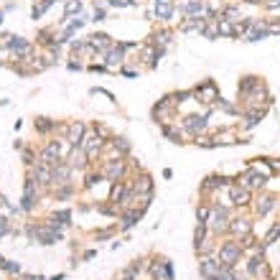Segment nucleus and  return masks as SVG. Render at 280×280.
Wrapping results in <instances>:
<instances>
[{
	"mask_svg": "<svg viewBox=\"0 0 280 280\" xmlns=\"http://www.w3.org/2000/svg\"><path fill=\"white\" fill-rule=\"evenodd\" d=\"M28 237L33 242H38V244H56V242H61L64 240V234L61 229H54L49 227V224H38V227H28Z\"/></svg>",
	"mask_w": 280,
	"mask_h": 280,
	"instance_id": "obj_1",
	"label": "nucleus"
},
{
	"mask_svg": "<svg viewBox=\"0 0 280 280\" xmlns=\"http://www.w3.org/2000/svg\"><path fill=\"white\" fill-rule=\"evenodd\" d=\"M242 247H240V242L237 240H227V242H222L219 244V250H217V260L224 265V267H234L240 262V257H242Z\"/></svg>",
	"mask_w": 280,
	"mask_h": 280,
	"instance_id": "obj_2",
	"label": "nucleus"
},
{
	"mask_svg": "<svg viewBox=\"0 0 280 280\" xmlns=\"http://www.w3.org/2000/svg\"><path fill=\"white\" fill-rule=\"evenodd\" d=\"M229 209L227 206H211V217L206 222V227L214 232V234H224L229 232Z\"/></svg>",
	"mask_w": 280,
	"mask_h": 280,
	"instance_id": "obj_3",
	"label": "nucleus"
},
{
	"mask_svg": "<svg viewBox=\"0 0 280 280\" xmlns=\"http://www.w3.org/2000/svg\"><path fill=\"white\" fill-rule=\"evenodd\" d=\"M199 273L204 280H214L219 273H222V262L217 257H201L199 260Z\"/></svg>",
	"mask_w": 280,
	"mask_h": 280,
	"instance_id": "obj_4",
	"label": "nucleus"
},
{
	"mask_svg": "<svg viewBox=\"0 0 280 280\" xmlns=\"http://www.w3.org/2000/svg\"><path fill=\"white\" fill-rule=\"evenodd\" d=\"M181 128L188 132V135L199 138V132L206 128V115H188V117L181 120Z\"/></svg>",
	"mask_w": 280,
	"mask_h": 280,
	"instance_id": "obj_5",
	"label": "nucleus"
},
{
	"mask_svg": "<svg viewBox=\"0 0 280 280\" xmlns=\"http://www.w3.org/2000/svg\"><path fill=\"white\" fill-rule=\"evenodd\" d=\"M194 97H199L201 102H206V105H211V102L217 105V99H219L217 87H214V82H211V79H206L204 84H199V87L194 89Z\"/></svg>",
	"mask_w": 280,
	"mask_h": 280,
	"instance_id": "obj_6",
	"label": "nucleus"
},
{
	"mask_svg": "<svg viewBox=\"0 0 280 280\" xmlns=\"http://www.w3.org/2000/svg\"><path fill=\"white\" fill-rule=\"evenodd\" d=\"M69 176H72V166L61 161V163H56L54 166V171H51V186H66L69 184Z\"/></svg>",
	"mask_w": 280,
	"mask_h": 280,
	"instance_id": "obj_7",
	"label": "nucleus"
},
{
	"mask_svg": "<svg viewBox=\"0 0 280 280\" xmlns=\"http://www.w3.org/2000/svg\"><path fill=\"white\" fill-rule=\"evenodd\" d=\"M122 173H125V163L122 161H107V166H105V171H102V176L107 178V181H112V184H117L120 178H122Z\"/></svg>",
	"mask_w": 280,
	"mask_h": 280,
	"instance_id": "obj_8",
	"label": "nucleus"
},
{
	"mask_svg": "<svg viewBox=\"0 0 280 280\" xmlns=\"http://www.w3.org/2000/svg\"><path fill=\"white\" fill-rule=\"evenodd\" d=\"M84 125L82 122H72L69 128H66V140H69L72 148H82V140H84Z\"/></svg>",
	"mask_w": 280,
	"mask_h": 280,
	"instance_id": "obj_9",
	"label": "nucleus"
},
{
	"mask_svg": "<svg viewBox=\"0 0 280 280\" xmlns=\"http://www.w3.org/2000/svg\"><path fill=\"white\" fill-rule=\"evenodd\" d=\"M262 84V79L260 76H255V74H247V76H242L240 79V84H237V89H240V97H250L257 87Z\"/></svg>",
	"mask_w": 280,
	"mask_h": 280,
	"instance_id": "obj_10",
	"label": "nucleus"
},
{
	"mask_svg": "<svg viewBox=\"0 0 280 280\" xmlns=\"http://www.w3.org/2000/svg\"><path fill=\"white\" fill-rule=\"evenodd\" d=\"M229 199H232L234 206H244V204H250V191L242 188L240 184H232L229 186Z\"/></svg>",
	"mask_w": 280,
	"mask_h": 280,
	"instance_id": "obj_11",
	"label": "nucleus"
},
{
	"mask_svg": "<svg viewBox=\"0 0 280 280\" xmlns=\"http://www.w3.org/2000/svg\"><path fill=\"white\" fill-rule=\"evenodd\" d=\"M153 275L158 280H173V262L171 260H161V262H153Z\"/></svg>",
	"mask_w": 280,
	"mask_h": 280,
	"instance_id": "obj_12",
	"label": "nucleus"
},
{
	"mask_svg": "<svg viewBox=\"0 0 280 280\" xmlns=\"http://www.w3.org/2000/svg\"><path fill=\"white\" fill-rule=\"evenodd\" d=\"M102 148V135L99 132H92V135H84V140H82V150L92 158V155Z\"/></svg>",
	"mask_w": 280,
	"mask_h": 280,
	"instance_id": "obj_13",
	"label": "nucleus"
},
{
	"mask_svg": "<svg viewBox=\"0 0 280 280\" xmlns=\"http://www.w3.org/2000/svg\"><path fill=\"white\" fill-rule=\"evenodd\" d=\"M87 43H89V46H92L94 51H99V54H105V51L112 46V41H110V36H107V33H92Z\"/></svg>",
	"mask_w": 280,
	"mask_h": 280,
	"instance_id": "obj_14",
	"label": "nucleus"
},
{
	"mask_svg": "<svg viewBox=\"0 0 280 280\" xmlns=\"http://www.w3.org/2000/svg\"><path fill=\"white\" fill-rule=\"evenodd\" d=\"M122 59H125V51H122L120 46H110L105 51V61H107L110 69H117V66L122 64Z\"/></svg>",
	"mask_w": 280,
	"mask_h": 280,
	"instance_id": "obj_15",
	"label": "nucleus"
},
{
	"mask_svg": "<svg viewBox=\"0 0 280 280\" xmlns=\"http://www.w3.org/2000/svg\"><path fill=\"white\" fill-rule=\"evenodd\" d=\"M132 191H135V196H153V178L140 176L135 181V186H132Z\"/></svg>",
	"mask_w": 280,
	"mask_h": 280,
	"instance_id": "obj_16",
	"label": "nucleus"
},
{
	"mask_svg": "<svg viewBox=\"0 0 280 280\" xmlns=\"http://www.w3.org/2000/svg\"><path fill=\"white\" fill-rule=\"evenodd\" d=\"M229 232L232 234H240V237H244V234H250L252 232V222L247 217H242V219H232L229 222Z\"/></svg>",
	"mask_w": 280,
	"mask_h": 280,
	"instance_id": "obj_17",
	"label": "nucleus"
},
{
	"mask_svg": "<svg viewBox=\"0 0 280 280\" xmlns=\"http://www.w3.org/2000/svg\"><path fill=\"white\" fill-rule=\"evenodd\" d=\"M273 206H275V196L265 194V196H260V199H257L255 211H257V217H265V214H270V211H273Z\"/></svg>",
	"mask_w": 280,
	"mask_h": 280,
	"instance_id": "obj_18",
	"label": "nucleus"
},
{
	"mask_svg": "<svg viewBox=\"0 0 280 280\" xmlns=\"http://www.w3.org/2000/svg\"><path fill=\"white\" fill-rule=\"evenodd\" d=\"M5 49L16 51V54H28L31 43H28L26 38H20V36H8V41H5Z\"/></svg>",
	"mask_w": 280,
	"mask_h": 280,
	"instance_id": "obj_19",
	"label": "nucleus"
},
{
	"mask_svg": "<svg viewBox=\"0 0 280 280\" xmlns=\"http://www.w3.org/2000/svg\"><path fill=\"white\" fill-rule=\"evenodd\" d=\"M247 273H250L255 280H260V278L267 273V267H265V260H262V257H257V255L252 257V260L247 262Z\"/></svg>",
	"mask_w": 280,
	"mask_h": 280,
	"instance_id": "obj_20",
	"label": "nucleus"
},
{
	"mask_svg": "<svg viewBox=\"0 0 280 280\" xmlns=\"http://www.w3.org/2000/svg\"><path fill=\"white\" fill-rule=\"evenodd\" d=\"M128 191L130 188L125 186V184H112V191H110V201L112 204H122V201H125V196H128Z\"/></svg>",
	"mask_w": 280,
	"mask_h": 280,
	"instance_id": "obj_21",
	"label": "nucleus"
},
{
	"mask_svg": "<svg viewBox=\"0 0 280 280\" xmlns=\"http://www.w3.org/2000/svg\"><path fill=\"white\" fill-rule=\"evenodd\" d=\"M140 217H143V211H140V209H132V211H128V214H122V219H120V229H130V227H135V224L140 222Z\"/></svg>",
	"mask_w": 280,
	"mask_h": 280,
	"instance_id": "obj_22",
	"label": "nucleus"
},
{
	"mask_svg": "<svg viewBox=\"0 0 280 280\" xmlns=\"http://www.w3.org/2000/svg\"><path fill=\"white\" fill-rule=\"evenodd\" d=\"M176 13V5L173 3H158L155 5V16H158L161 20H171Z\"/></svg>",
	"mask_w": 280,
	"mask_h": 280,
	"instance_id": "obj_23",
	"label": "nucleus"
},
{
	"mask_svg": "<svg viewBox=\"0 0 280 280\" xmlns=\"http://www.w3.org/2000/svg\"><path fill=\"white\" fill-rule=\"evenodd\" d=\"M217 28H219V36H240L237 26H232L229 20H224V18H217Z\"/></svg>",
	"mask_w": 280,
	"mask_h": 280,
	"instance_id": "obj_24",
	"label": "nucleus"
},
{
	"mask_svg": "<svg viewBox=\"0 0 280 280\" xmlns=\"http://www.w3.org/2000/svg\"><path fill=\"white\" fill-rule=\"evenodd\" d=\"M206 232H209L206 224H196V229H194V247H196V250L206 242Z\"/></svg>",
	"mask_w": 280,
	"mask_h": 280,
	"instance_id": "obj_25",
	"label": "nucleus"
},
{
	"mask_svg": "<svg viewBox=\"0 0 280 280\" xmlns=\"http://www.w3.org/2000/svg\"><path fill=\"white\" fill-rule=\"evenodd\" d=\"M74 13H82V0H66V5H64V18H72Z\"/></svg>",
	"mask_w": 280,
	"mask_h": 280,
	"instance_id": "obj_26",
	"label": "nucleus"
},
{
	"mask_svg": "<svg viewBox=\"0 0 280 280\" xmlns=\"http://www.w3.org/2000/svg\"><path fill=\"white\" fill-rule=\"evenodd\" d=\"M54 3H56V0H41V3H38L36 8H33L31 18H33V20H38V18H41V16H43V13H46V10H49V8L54 5Z\"/></svg>",
	"mask_w": 280,
	"mask_h": 280,
	"instance_id": "obj_27",
	"label": "nucleus"
},
{
	"mask_svg": "<svg viewBox=\"0 0 280 280\" xmlns=\"http://www.w3.org/2000/svg\"><path fill=\"white\" fill-rule=\"evenodd\" d=\"M278 237H280V222H278V224H273V227H270V232L265 234L262 244H265V247H270V244H273V242H275Z\"/></svg>",
	"mask_w": 280,
	"mask_h": 280,
	"instance_id": "obj_28",
	"label": "nucleus"
},
{
	"mask_svg": "<svg viewBox=\"0 0 280 280\" xmlns=\"http://www.w3.org/2000/svg\"><path fill=\"white\" fill-rule=\"evenodd\" d=\"M260 120H262V110H260V107H255L252 112H247V122H244V125H247V128H255Z\"/></svg>",
	"mask_w": 280,
	"mask_h": 280,
	"instance_id": "obj_29",
	"label": "nucleus"
},
{
	"mask_svg": "<svg viewBox=\"0 0 280 280\" xmlns=\"http://www.w3.org/2000/svg\"><path fill=\"white\" fill-rule=\"evenodd\" d=\"M209 217H211V206L201 204V206L196 209V219H199V224H206V222H209Z\"/></svg>",
	"mask_w": 280,
	"mask_h": 280,
	"instance_id": "obj_30",
	"label": "nucleus"
},
{
	"mask_svg": "<svg viewBox=\"0 0 280 280\" xmlns=\"http://www.w3.org/2000/svg\"><path fill=\"white\" fill-rule=\"evenodd\" d=\"M36 128H38V132H49V130L54 128V122H51L49 117H38V120H36Z\"/></svg>",
	"mask_w": 280,
	"mask_h": 280,
	"instance_id": "obj_31",
	"label": "nucleus"
},
{
	"mask_svg": "<svg viewBox=\"0 0 280 280\" xmlns=\"http://www.w3.org/2000/svg\"><path fill=\"white\" fill-rule=\"evenodd\" d=\"M112 145H115V148H117L120 153H128V150H130V143H128V138H115V140H112Z\"/></svg>",
	"mask_w": 280,
	"mask_h": 280,
	"instance_id": "obj_32",
	"label": "nucleus"
},
{
	"mask_svg": "<svg viewBox=\"0 0 280 280\" xmlns=\"http://www.w3.org/2000/svg\"><path fill=\"white\" fill-rule=\"evenodd\" d=\"M3 270H5V273H10V275H20V265H18V262H13V260H5Z\"/></svg>",
	"mask_w": 280,
	"mask_h": 280,
	"instance_id": "obj_33",
	"label": "nucleus"
},
{
	"mask_svg": "<svg viewBox=\"0 0 280 280\" xmlns=\"http://www.w3.org/2000/svg\"><path fill=\"white\" fill-rule=\"evenodd\" d=\"M117 280H135V273H132L130 267H125V270L117 273Z\"/></svg>",
	"mask_w": 280,
	"mask_h": 280,
	"instance_id": "obj_34",
	"label": "nucleus"
},
{
	"mask_svg": "<svg viewBox=\"0 0 280 280\" xmlns=\"http://www.w3.org/2000/svg\"><path fill=\"white\" fill-rule=\"evenodd\" d=\"M110 5H115V8H130V5H135V0H110Z\"/></svg>",
	"mask_w": 280,
	"mask_h": 280,
	"instance_id": "obj_35",
	"label": "nucleus"
},
{
	"mask_svg": "<svg viewBox=\"0 0 280 280\" xmlns=\"http://www.w3.org/2000/svg\"><path fill=\"white\" fill-rule=\"evenodd\" d=\"M92 20H94V23H97V20H107V10H105V8H94Z\"/></svg>",
	"mask_w": 280,
	"mask_h": 280,
	"instance_id": "obj_36",
	"label": "nucleus"
},
{
	"mask_svg": "<svg viewBox=\"0 0 280 280\" xmlns=\"http://www.w3.org/2000/svg\"><path fill=\"white\" fill-rule=\"evenodd\" d=\"M217 107H222L224 112H234V105H232V102H227V99H222V97L217 99Z\"/></svg>",
	"mask_w": 280,
	"mask_h": 280,
	"instance_id": "obj_37",
	"label": "nucleus"
},
{
	"mask_svg": "<svg viewBox=\"0 0 280 280\" xmlns=\"http://www.w3.org/2000/svg\"><path fill=\"white\" fill-rule=\"evenodd\" d=\"M3 234H8V219L0 217V237H3Z\"/></svg>",
	"mask_w": 280,
	"mask_h": 280,
	"instance_id": "obj_38",
	"label": "nucleus"
},
{
	"mask_svg": "<svg viewBox=\"0 0 280 280\" xmlns=\"http://www.w3.org/2000/svg\"><path fill=\"white\" fill-rule=\"evenodd\" d=\"M69 69H72V72H79L82 64H79V61H69Z\"/></svg>",
	"mask_w": 280,
	"mask_h": 280,
	"instance_id": "obj_39",
	"label": "nucleus"
},
{
	"mask_svg": "<svg viewBox=\"0 0 280 280\" xmlns=\"http://www.w3.org/2000/svg\"><path fill=\"white\" fill-rule=\"evenodd\" d=\"M94 255H97V250H87V252H84V260H92Z\"/></svg>",
	"mask_w": 280,
	"mask_h": 280,
	"instance_id": "obj_40",
	"label": "nucleus"
},
{
	"mask_svg": "<svg viewBox=\"0 0 280 280\" xmlns=\"http://www.w3.org/2000/svg\"><path fill=\"white\" fill-rule=\"evenodd\" d=\"M0 206H8V201H5V196L0 194Z\"/></svg>",
	"mask_w": 280,
	"mask_h": 280,
	"instance_id": "obj_41",
	"label": "nucleus"
},
{
	"mask_svg": "<svg viewBox=\"0 0 280 280\" xmlns=\"http://www.w3.org/2000/svg\"><path fill=\"white\" fill-rule=\"evenodd\" d=\"M153 3H155V5H158V3H168V0H153Z\"/></svg>",
	"mask_w": 280,
	"mask_h": 280,
	"instance_id": "obj_42",
	"label": "nucleus"
},
{
	"mask_svg": "<svg viewBox=\"0 0 280 280\" xmlns=\"http://www.w3.org/2000/svg\"><path fill=\"white\" fill-rule=\"evenodd\" d=\"M51 280H64V275H56V278H51Z\"/></svg>",
	"mask_w": 280,
	"mask_h": 280,
	"instance_id": "obj_43",
	"label": "nucleus"
}]
</instances>
